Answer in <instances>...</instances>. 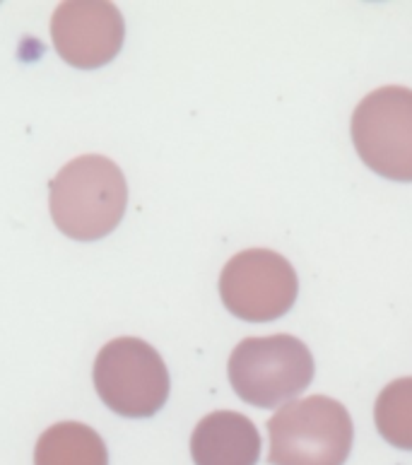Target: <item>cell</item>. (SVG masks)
<instances>
[{"label":"cell","instance_id":"cell-1","mask_svg":"<svg viewBox=\"0 0 412 465\" xmlns=\"http://www.w3.org/2000/svg\"><path fill=\"white\" fill-rule=\"evenodd\" d=\"M126 176L102 154L68 162L49 183L54 224L75 242H97L112 234L126 215Z\"/></svg>","mask_w":412,"mask_h":465},{"label":"cell","instance_id":"cell-2","mask_svg":"<svg viewBox=\"0 0 412 465\" xmlns=\"http://www.w3.org/2000/svg\"><path fill=\"white\" fill-rule=\"evenodd\" d=\"M268 434L270 465H343L355 427L336 398L309 396L282 405L268 420Z\"/></svg>","mask_w":412,"mask_h":465},{"label":"cell","instance_id":"cell-3","mask_svg":"<svg viewBox=\"0 0 412 465\" xmlns=\"http://www.w3.org/2000/svg\"><path fill=\"white\" fill-rule=\"evenodd\" d=\"M231 389L253 408H278L314 381V357L294 335L246 338L227 364Z\"/></svg>","mask_w":412,"mask_h":465},{"label":"cell","instance_id":"cell-4","mask_svg":"<svg viewBox=\"0 0 412 465\" xmlns=\"http://www.w3.org/2000/svg\"><path fill=\"white\" fill-rule=\"evenodd\" d=\"M94 389L116 415L145 420L169 401V369L162 354L140 338H116L94 360Z\"/></svg>","mask_w":412,"mask_h":465},{"label":"cell","instance_id":"cell-5","mask_svg":"<svg viewBox=\"0 0 412 465\" xmlns=\"http://www.w3.org/2000/svg\"><path fill=\"white\" fill-rule=\"evenodd\" d=\"M352 143L371 172L412 181V90L388 84L371 92L352 114Z\"/></svg>","mask_w":412,"mask_h":465},{"label":"cell","instance_id":"cell-6","mask_svg":"<svg viewBox=\"0 0 412 465\" xmlns=\"http://www.w3.org/2000/svg\"><path fill=\"white\" fill-rule=\"evenodd\" d=\"M299 278L292 263L270 249H249L231 256L220 275V297L227 312L251 323L285 316L297 302Z\"/></svg>","mask_w":412,"mask_h":465},{"label":"cell","instance_id":"cell-7","mask_svg":"<svg viewBox=\"0 0 412 465\" xmlns=\"http://www.w3.org/2000/svg\"><path fill=\"white\" fill-rule=\"evenodd\" d=\"M51 39L68 65L94 70L119 56L126 22L112 3H64L51 17Z\"/></svg>","mask_w":412,"mask_h":465},{"label":"cell","instance_id":"cell-8","mask_svg":"<svg viewBox=\"0 0 412 465\" xmlns=\"http://www.w3.org/2000/svg\"><path fill=\"white\" fill-rule=\"evenodd\" d=\"M191 456L196 465H256L260 459V434L241 412L215 410L196 424Z\"/></svg>","mask_w":412,"mask_h":465},{"label":"cell","instance_id":"cell-9","mask_svg":"<svg viewBox=\"0 0 412 465\" xmlns=\"http://www.w3.org/2000/svg\"><path fill=\"white\" fill-rule=\"evenodd\" d=\"M34 465H109V451L97 430L83 422H58L36 441Z\"/></svg>","mask_w":412,"mask_h":465},{"label":"cell","instance_id":"cell-10","mask_svg":"<svg viewBox=\"0 0 412 465\" xmlns=\"http://www.w3.org/2000/svg\"><path fill=\"white\" fill-rule=\"evenodd\" d=\"M374 420L388 444L412 451V376L396 379L378 393Z\"/></svg>","mask_w":412,"mask_h":465}]
</instances>
